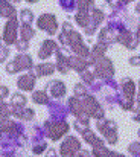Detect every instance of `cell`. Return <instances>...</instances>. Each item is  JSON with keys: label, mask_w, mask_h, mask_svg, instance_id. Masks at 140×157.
Segmentation results:
<instances>
[{"label": "cell", "mask_w": 140, "mask_h": 157, "mask_svg": "<svg viewBox=\"0 0 140 157\" xmlns=\"http://www.w3.org/2000/svg\"><path fill=\"white\" fill-rule=\"evenodd\" d=\"M97 130L104 136V139L108 142V145H116L119 137H117V124L111 119H97L96 122Z\"/></svg>", "instance_id": "1"}, {"label": "cell", "mask_w": 140, "mask_h": 157, "mask_svg": "<svg viewBox=\"0 0 140 157\" xmlns=\"http://www.w3.org/2000/svg\"><path fill=\"white\" fill-rule=\"evenodd\" d=\"M93 66H94V75L100 81L105 82V81H108V79L113 78V75H114V66H113L111 59L107 58L105 55L100 56V58H97L93 63Z\"/></svg>", "instance_id": "2"}, {"label": "cell", "mask_w": 140, "mask_h": 157, "mask_svg": "<svg viewBox=\"0 0 140 157\" xmlns=\"http://www.w3.org/2000/svg\"><path fill=\"white\" fill-rule=\"evenodd\" d=\"M44 130H46V134L52 139V140H59L64 134L69 133L70 127L66 121H55V119H50L44 122Z\"/></svg>", "instance_id": "3"}, {"label": "cell", "mask_w": 140, "mask_h": 157, "mask_svg": "<svg viewBox=\"0 0 140 157\" xmlns=\"http://www.w3.org/2000/svg\"><path fill=\"white\" fill-rule=\"evenodd\" d=\"M34 66L32 58L26 53H20L14 58V61H9L6 64V72L8 73H18L21 70H31Z\"/></svg>", "instance_id": "4"}, {"label": "cell", "mask_w": 140, "mask_h": 157, "mask_svg": "<svg viewBox=\"0 0 140 157\" xmlns=\"http://www.w3.org/2000/svg\"><path fill=\"white\" fill-rule=\"evenodd\" d=\"M81 99H82V105H84V108H85V111L89 113L90 117L102 119V117L105 116V110H104V107L100 105V102L94 98L93 95L87 93V95L82 96Z\"/></svg>", "instance_id": "5"}, {"label": "cell", "mask_w": 140, "mask_h": 157, "mask_svg": "<svg viewBox=\"0 0 140 157\" xmlns=\"http://www.w3.org/2000/svg\"><path fill=\"white\" fill-rule=\"evenodd\" d=\"M81 147H82V145H81V142H79L78 137H75V136H67V137L62 140L61 147H59L61 157H73L81 150Z\"/></svg>", "instance_id": "6"}, {"label": "cell", "mask_w": 140, "mask_h": 157, "mask_svg": "<svg viewBox=\"0 0 140 157\" xmlns=\"http://www.w3.org/2000/svg\"><path fill=\"white\" fill-rule=\"evenodd\" d=\"M116 43L125 46L128 51L137 49V46L140 44L139 40H137V37H136V34L131 32L130 29H123V31L117 32V34H116Z\"/></svg>", "instance_id": "7"}, {"label": "cell", "mask_w": 140, "mask_h": 157, "mask_svg": "<svg viewBox=\"0 0 140 157\" xmlns=\"http://www.w3.org/2000/svg\"><path fill=\"white\" fill-rule=\"evenodd\" d=\"M37 26L41 31H46L49 35H55V32L58 31V23H56V17L53 14H43L38 17L37 20Z\"/></svg>", "instance_id": "8"}, {"label": "cell", "mask_w": 140, "mask_h": 157, "mask_svg": "<svg viewBox=\"0 0 140 157\" xmlns=\"http://www.w3.org/2000/svg\"><path fill=\"white\" fill-rule=\"evenodd\" d=\"M17 31H18V20H17V17H12V18H9V21L5 25V29H3V41L6 43V46L15 44Z\"/></svg>", "instance_id": "9"}, {"label": "cell", "mask_w": 140, "mask_h": 157, "mask_svg": "<svg viewBox=\"0 0 140 157\" xmlns=\"http://www.w3.org/2000/svg\"><path fill=\"white\" fill-rule=\"evenodd\" d=\"M102 21H104V12L97 8H92L90 9V25L84 29V34L87 37H92Z\"/></svg>", "instance_id": "10"}, {"label": "cell", "mask_w": 140, "mask_h": 157, "mask_svg": "<svg viewBox=\"0 0 140 157\" xmlns=\"http://www.w3.org/2000/svg\"><path fill=\"white\" fill-rule=\"evenodd\" d=\"M119 90H120V96L136 101V84L131 78H123L119 82Z\"/></svg>", "instance_id": "11"}, {"label": "cell", "mask_w": 140, "mask_h": 157, "mask_svg": "<svg viewBox=\"0 0 140 157\" xmlns=\"http://www.w3.org/2000/svg\"><path fill=\"white\" fill-rule=\"evenodd\" d=\"M47 105H49V113H50V116L55 121H66V117L69 114L67 105L61 104L58 101H52V102H49Z\"/></svg>", "instance_id": "12"}, {"label": "cell", "mask_w": 140, "mask_h": 157, "mask_svg": "<svg viewBox=\"0 0 140 157\" xmlns=\"http://www.w3.org/2000/svg\"><path fill=\"white\" fill-rule=\"evenodd\" d=\"M35 81H37V75L29 72V73H25V75H21L18 78L17 86H18V89H21L25 92H31L34 89V86H35Z\"/></svg>", "instance_id": "13"}, {"label": "cell", "mask_w": 140, "mask_h": 157, "mask_svg": "<svg viewBox=\"0 0 140 157\" xmlns=\"http://www.w3.org/2000/svg\"><path fill=\"white\" fill-rule=\"evenodd\" d=\"M58 49H59V48H58V44H56L53 40H44V41L41 43L40 51H38V58H40V59H47L50 55H53Z\"/></svg>", "instance_id": "14"}, {"label": "cell", "mask_w": 140, "mask_h": 157, "mask_svg": "<svg viewBox=\"0 0 140 157\" xmlns=\"http://www.w3.org/2000/svg\"><path fill=\"white\" fill-rule=\"evenodd\" d=\"M69 66H70V69H73V70H76L78 73H81V72H84L85 69L90 67V63H89V59H85V58H82V56L70 55V56H69Z\"/></svg>", "instance_id": "15"}, {"label": "cell", "mask_w": 140, "mask_h": 157, "mask_svg": "<svg viewBox=\"0 0 140 157\" xmlns=\"http://www.w3.org/2000/svg\"><path fill=\"white\" fill-rule=\"evenodd\" d=\"M97 41L105 44V46H110L113 43H116V31L111 29L110 26H105L100 29L99 32V37H97Z\"/></svg>", "instance_id": "16"}, {"label": "cell", "mask_w": 140, "mask_h": 157, "mask_svg": "<svg viewBox=\"0 0 140 157\" xmlns=\"http://www.w3.org/2000/svg\"><path fill=\"white\" fill-rule=\"evenodd\" d=\"M56 63H55V67L59 73L62 75H67V72L70 70V66H69V56L62 52V49H58L56 51Z\"/></svg>", "instance_id": "17"}, {"label": "cell", "mask_w": 140, "mask_h": 157, "mask_svg": "<svg viewBox=\"0 0 140 157\" xmlns=\"http://www.w3.org/2000/svg\"><path fill=\"white\" fill-rule=\"evenodd\" d=\"M46 90L50 92V95H52L53 98H62V96L66 95V86H64V82L59 81V79L47 82Z\"/></svg>", "instance_id": "18"}, {"label": "cell", "mask_w": 140, "mask_h": 157, "mask_svg": "<svg viewBox=\"0 0 140 157\" xmlns=\"http://www.w3.org/2000/svg\"><path fill=\"white\" fill-rule=\"evenodd\" d=\"M107 48L108 46H105V44H102V43H96L93 48H92V51H90V56H89V63H90V66H93V63L97 59V58H100V56H104L105 52H107Z\"/></svg>", "instance_id": "19"}, {"label": "cell", "mask_w": 140, "mask_h": 157, "mask_svg": "<svg viewBox=\"0 0 140 157\" xmlns=\"http://www.w3.org/2000/svg\"><path fill=\"white\" fill-rule=\"evenodd\" d=\"M55 64L53 63H41L38 66H35V75L37 76H49L55 72Z\"/></svg>", "instance_id": "20"}, {"label": "cell", "mask_w": 140, "mask_h": 157, "mask_svg": "<svg viewBox=\"0 0 140 157\" xmlns=\"http://www.w3.org/2000/svg\"><path fill=\"white\" fill-rule=\"evenodd\" d=\"M75 20H76V23H78L82 29H85V28L90 25V11L78 9V12H76V15H75Z\"/></svg>", "instance_id": "21"}, {"label": "cell", "mask_w": 140, "mask_h": 157, "mask_svg": "<svg viewBox=\"0 0 140 157\" xmlns=\"http://www.w3.org/2000/svg\"><path fill=\"white\" fill-rule=\"evenodd\" d=\"M12 116L18 117L20 121H31L34 119L35 113L31 108H12Z\"/></svg>", "instance_id": "22"}, {"label": "cell", "mask_w": 140, "mask_h": 157, "mask_svg": "<svg viewBox=\"0 0 140 157\" xmlns=\"http://www.w3.org/2000/svg\"><path fill=\"white\" fill-rule=\"evenodd\" d=\"M82 137H84V140L89 144V145H92V147H97V145H104V140L100 139V137H97L96 134H94L93 131L90 130V128H87L84 133H82Z\"/></svg>", "instance_id": "23"}, {"label": "cell", "mask_w": 140, "mask_h": 157, "mask_svg": "<svg viewBox=\"0 0 140 157\" xmlns=\"http://www.w3.org/2000/svg\"><path fill=\"white\" fill-rule=\"evenodd\" d=\"M15 8L9 3V2H6V0H2L0 2V15L2 17H8V18H12V17H15Z\"/></svg>", "instance_id": "24"}, {"label": "cell", "mask_w": 140, "mask_h": 157, "mask_svg": "<svg viewBox=\"0 0 140 157\" xmlns=\"http://www.w3.org/2000/svg\"><path fill=\"white\" fill-rule=\"evenodd\" d=\"M32 101H34L35 104H41V105L43 104L46 105L50 102L46 90H37V92H34V93H32Z\"/></svg>", "instance_id": "25"}, {"label": "cell", "mask_w": 140, "mask_h": 157, "mask_svg": "<svg viewBox=\"0 0 140 157\" xmlns=\"http://www.w3.org/2000/svg\"><path fill=\"white\" fill-rule=\"evenodd\" d=\"M26 102H28V99H26V96L21 95V93H14L12 98H11V105H12L14 108H25Z\"/></svg>", "instance_id": "26"}, {"label": "cell", "mask_w": 140, "mask_h": 157, "mask_svg": "<svg viewBox=\"0 0 140 157\" xmlns=\"http://www.w3.org/2000/svg\"><path fill=\"white\" fill-rule=\"evenodd\" d=\"M20 38L21 40H26V41H29L31 38H34L35 37V31L31 28V25H21L20 26Z\"/></svg>", "instance_id": "27"}, {"label": "cell", "mask_w": 140, "mask_h": 157, "mask_svg": "<svg viewBox=\"0 0 140 157\" xmlns=\"http://www.w3.org/2000/svg\"><path fill=\"white\" fill-rule=\"evenodd\" d=\"M110 154H111V150L108 147H105V144L93 147V150H92V156L93 157H110Z\"/></svg>", "instance_id": "28"}, {"label": "cell", "mask_w": 140, "mask_h": 157, "mask_svg": "<svg viewBox=\"0 0 140 157\" xmlns=\"http://www.w3.org/2000/svg\"><path fill=\"white\" fill-rule=\"evenodd\" d=\"M79 75H81L82 81H84L87 86H92L94 81H96V75H94V72H90L89 69H85V70H84V72H81Z\"/></svg>", "instance_id": "29"}, {"label": "cell", "mask_w": 140, "mask_h": 157, "mask_svg": "<svg viewBox=\"0 0 140 157\" xmlns=\"http://www.w3.org/2000/svg\"><path fill=\"white\" fill-rule=\"evenodd\" d=\"M20 20L23 25H31L32 20H34V12L29 11V9H21L20 12Z\"/></svg>", "instance_id": "30"}, {"label": "cell", "mask_w": 140, "mask_h": 157, "mask_svg": "<svg viewBox=\"0 0 140 157\" xmlns=\"http://www.w3.org/2000/svg\"><path fill=\"white\" fill-rule=\"evenodd\" d=\"M58 2H59L61 8L64 11H67V12H72V11H75L78 8L76 6V0H58Z\"/></svg>", "instance_id": "31"}, {"label": "cell", "mask_w": 140, "mask_h": 157, "mask_svg": "<svg viewBox=\"0 0 140 157\" xmlns=\"http://www.w3.org/2000/svg\"><path fill=\"white\" fill-rule=\"evenodd\" d=\"M47 148V144L44 140H38V142H34V147H32V153L34 154H41L44 150Z\"/></svg>", "instance_id": "32"}, {"label": "cell", "mask_w": 140, "mask_h": 157, "mask_svg": "<svg viewBox=\"0 0 140 157\" xmlns=\"http://www.w3.org/2000/svg\"><path fill=\"white\" fill-rule=\"evenodd\" d=\"M94 0H76V6L78 9H85V11H90L93 8Z\"/></svg>", "instance_id": "33"}, {"label": "cell", "mask_w": 140, "mask_h": 157, "mask_svg": "<svg viewBox=\"0 0 140 157\" xmlns=\"http://www.w3.org/2000/svg\"><path fill=\"white\" fill-rule=\"evenodd\" d=\"M128 153L133 157H140V142H133L128 147Z\"/></svg>", "instance_id": "34"}, {"label": "cell", "mask_w": 140, "mask_h": 157, "mask_svg": "<svg viewBox=\"0 0 140 157\" xmlns=\"http://www.w3.org/2000/svg\"><path fill=\"white\" fill-rule=\"evenodd\" d=\"M73 92H75V96H78V98H82V96H85L89 93L87 92V87L84 84H76L75 89H73Z\"/></svg>", "instance_id": "35"}, {"label": "cell", "mask_w": 140, "mask_h": 157, "mask_svg": "<svg viewBox=\"0 0 140 157\" xmlns=\"http://www.w3.org/2000/svg\"><path fill=\"white\" fill-rule=\"evenodd\" d=\"M9 56L8 46H3V40H0V63H5V59Z\"/></svg>", "instance_id": "36"}, {"label": "cell", "mask_w": 140, "mask_h": 157, "mask_svg": "<svg viewBox=\"0 0 140 157\" xmlns=\"http://www.w3.org/2000/svg\"><path fill=\"white\" fill-rule=\"evenodd\" d=\"M73 127H75V130H76L79 134H82V133L89 128V124H84V122H81V121H78V119H76V122L73 124Z\"/></svg>", "instance_id": "37"}, {"label": "cell", "mask_w": 140, "mask_h": 157, "mask_svg": "<svg viewBox=\"0 0 140 157\" xmlns=\"http://www.w3.org/2000/svg\"><path fill=\"white\" fill-rule=\"evenodd\" d=\"M15 48H17V51H21V52H25V51L29 48V41L18 38V41H15Z\"/></svg>", "instance_id": "38"}, {"label": "cell", "mask_w": 140, "mask_h": 157, "mask_svg": "<svg viewBox=\"0 0 140 157\" xmlns=\"http://www.w3.org/2000/svg\"><path fill=\"white\" fill-rule=\"evenodd\" d=\"M73 157H92V154H90V151H87V150H82V148H81V150H79V151H78Z\"/></svg>", "instance_id": "39"}, {"label": "cell", "mask_w": 140, "mask_h": 157, "mask_svg": "<svg viewBox=\"0 0 140 157\" xmlns=\"http://www.w3.org/2000/svg\"><path fill=\"white\" fill-rule=\"evenodd\" d=\"M8 95H9L8 87H6V86H2V87H0V98H2V99H5Z\"/></svg>", "instance_id": "40"}, {"label": "cell", "mask_w": 140, "mask_h": 157, "mask_svg": "<svg viewBox=\"0 0 140 157\" xmlns=\"http://www.w3.org/2000/svg\"><path fill=\"white\" fill-rule=\"evenodd\" d=\"M130 64L131 66H140V55L139 56H131L130 58Z\"/></svg>", "instance_id": "41"}, {"label": "cell", "mask_w": 140, "mask_h": 157, "mask_svg": "<svg viewBox=\"0 0 140 157\" xmlns=\"http://www.w3.org/2000/svg\"><path fill=\"white\" fill-rule=\"evenodd\" d=\"M46 157H58V156H56V151H55L53 148H50V150L47 151V156Z\"/></svg>", "instance_id": "42"}, {"label": "cell", "mask_w": 140, "mask_h": 157, "mask_svg": "<svg viewBox=\"0 0 140 157\" xmlns=\"http://www.w3.org/2000/svg\"><path fill=\"white\" fill-rule=\"evenodd\" d=\"M133 119H134L136 122H140V110H139V111H136V113H134V116H133Z\"/></svg>", "instance_id": "43"}, {"label": "cell", "mask_w": 140, "mask_h": 157, "mask_svg": "<svg viewBox=\"0 0 140 157\" xmlns=\"http://www.w3.org/2000/svg\"><path fill=\"white\" fill-rule=\"evenodd\" d=\"M110 157H127V156H123V154H120V153H116V151H111Z\"/></svg>", "instance_id": "44"}, {"label": "cell", "mask_w": 140, "mask_h": 157, "mask_svg": "<svg viewBox=\"0 0 140 157\" xmlns=\"http://www.w3.org/2000/svg\"><path fill=\"white\" fill-rule=\"evenodd\" d=\"M136 37H137V40H139V43H140V23H137V29H136Z\"/></svg>", "instance_id": "45"}, {"label": "cell", "mask_w": 140, "mask_h": 157, "mask_svg": "<svg viewBox=\"0 0 140 157\" xmlns=\"http://www.w3.org/2000/svg\"><path fill=\"white\" fill-rule=\"evenodd\" d=\"M136 12H137V14L140 15V2L137 3V5H136Z\"/></svg>", "instance_id": "46"}, {"label": "cell", "mask_w": 140, "mask_h": 157, "mask_svg": "<svg viewBox=\"0 0 140 157\" xmlns=\"http://www.w3.org/2000/svg\"><path fill=\"white\" fill-rule=\"evenodd\" d=\"M120 2H122L123 5H127V3H130V2H133V0H120Z\"/></svg>", "instance_id": "47"}, {"label": "cell", "mask_w": 140, "mask_h": 157, "mask_svg": "<svg viewBox=\"0 0 140 157\" xmlns=\"http://www.w3.org/2000/svg\"><path fill=\"white\" fill-rule=\"evenodd\" d=\"M26 2H28V3H37L38 0H26Z\"/></svg>", "instance_id": "48"}, {"label": "cell", "mask_w": 140, "mask_h": 157, "mask_svg": "<svg viewBox=\"0 0 140 157\" xmlns=\"http://www.w3.org/2000/svg\"><path fill=\"white\" fill-rule=\"evenodd\" d=\"M12 3H18V2H21V0H11Z\"/></svg>", "instance_id": "49"}, {"label": "cell", "mask_w": 140, "mask_h": 157, "mask_svg": "<svg viewBox=\"0 0 140 157\" xmlns=\"http://www.w3.org/2000/svg\"><path fill=\"white\" fill-rule=\"evenodd\" d=\"M137 134H139V137H140V130H139V133H137Z\"/></svg>", "instance_id": "50"}, {"label": "cell", "mask_w": 140, "mask_h": 157, "mask_svg": "<svg viewBox=\"0 0 140 157\" xmlns=\"http://www.w3.org/2000/svg\"><path fill=\"white\" fill-rule=\"evenodd\" d=\"M0 17H2V15H0Z\"/></svg>", "instance_id": "51"}]
</instances>
